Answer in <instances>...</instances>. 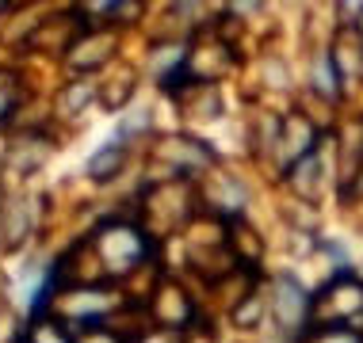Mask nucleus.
Listing matches in <instances>:
<instances>
[{"instance_id":"2","label":"nucleus","mask_w":363,"mask_h":343,"mask_svg":"<svg viewBox=\"0 0 363 343\" xmlns=\"http://www.w3.org/2000/svg\"><path fill=\"white\" fill-rule=\"evenodd\" d=\"M104 252H107V260L115 263V271H130L134 263L142 260L145 240L134 229H111V233H104Z\"/></svg>"},{"instance_id":"5","label":"nucleus","mask_w":363,"mask_h":343,"mask_svg":"<svg viewBox=\"0 0 363 343\" xmlns=\"http://www.w3.org/2000/svg\"><path fill=\"white\" fill-rule=\"evenodd\" d=\"M359 191H363V168H359Z\"/></svg>"},{"instance_id":"4","label":"nucleus","mask_w":363,"mask_h":343,"mask_svg":"<svg viewBox=\"0 0 363 343\" xmlns=\"http://www.w3.org/2000/svg\"><path fill=\"white\" fill-rule=\"evenodd\" d=\"M31 343H73L69 336H65L62 328H54V325H43V328H35V336Z\"/></svg>"},{"instance_id":"3","label":"nucleus","mask_w":363,"mask_h":343,"mask_svg":"<svg viewBox=\"0 0 363 343\" xmlns=\"http://www.w3.org/2000/svg\"><path fill=\"white\" fill-rule=\"evenodd\" d=\"M123 156H126L123 145H104V149L88 161V175H92V180H111V175L119 172Z\"/></svg>"},{"instance_id":"1","label":"nucleus","mask_w":363,"mask_h":343,"mask_svg":"<svg viewBox=\"0 0 363 343\" xmlns=\"http://www.w3.org/2000/svg\"><path fill=\"white\" fill-rule=\"evenodd\" d=\"M310 309H313V301L306 298V290L298 286V279L283 274V279L276 282V317H279V325L294 336V332L306 328Z\"/></svg>"}]
</instances>
